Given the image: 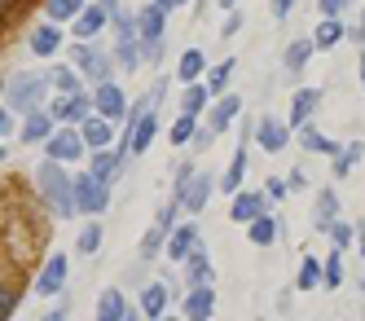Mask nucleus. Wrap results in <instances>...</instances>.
I'll list each match as a JSON object with an SVG mask.
<instances>
[{
    "label": "nucleus",
    "mask_w": 365,
    "mask_h": 321,
    "mask_svg": "<svg viewBox=\"0 0 365 321\" xmlns=\"http://www.w3.org/2000/svg\"><path fill=\"white\" fill-rule=\"evenodd\" d=\"M194 176H198V168H194V163H180V168H176V180H172V203L185 207V194H190Z\"/></svg>",
    "instance_id": "72a5a7b5"
},
{
    "label": "nucleus",
    "mask_w": 365,
    "mask_h": 321,
    "mask_svg": "<svg viewBox=\"0 0 365 321\" xmlns=\"http://www.w3.org/2000/svg\"><path fill=\"white\" fill-rule=\"evenodd\" d=\"M317 282L326 286V264H322L317 255H304V264H299V277H295V286H299V290H317Z\"/></svg>",
    "instance_id": "b1692460"
},
{
    "label": "nucleus",
    "mask_w": 365,
    "mask_h": 321,
    "mask_svg": "<svg viewBox=\"0 0 365 321\" xmlns=\"http://www.w3.org/2000/svg\"><path fill=\"white\" fill-rule=\"evenodd\" d=\"M71 62L80 66L97 88H101V84H115V79H110V66H115L110 53H101V49H93V44H75V49H71Z\"/></svg>",
    "instance_id": "7ed1b4c3"
},
{
    "label": "nucleus",
    "mask_w": 365,
    "mask_h": 321,
    "mask_svg": "<svg viewBox=\"0 0 365 321\" xmlns=\"http://www.w3.org/2000/svg\"><path fill=\"white\" fill-rule=\"evenodd\" d=\"M212 141H216V132H212V128H198V137H194V150H212Z\"/></svg>",
    "instance_id": "3c124183"
},
{
    "label": "nucleus",
    "mask_w": 365,
    "mask_h": 321,
    "mask_svg": "<svg viewBox=\"0 0 365 321\" xmlns=\"http://www.w3.org/2000/svg\"><path fill=\"white\" fill-rule=\"evenodd\" d=\"M44 150H48V158H53V163H75V158H80L88 146H84V132H80V128H62Z\"/></svg>",
    "instance_id": "423d86ee"
},
{
    "label": "nucleus",
    "mask_w": 365,
    "mask_h": 321,
    "mask_svg": "<svg viewBox=\"0 0 365 321\" xmlns=\"http://www.w3.org/2000/svg\"><path fill=\"white\" fill-rule=\"evenodd\" d=\"M163 321H176V317H163Z\"/></svg>",
    "instance_id": "e2e57ef3"
},
{
    "label": "nucleus",
    "mask_w": 365,
    "mask_h": 321,
    "mask_svg": "<svg viewBox=\"0 0 365 321\" xmlns=\"http://www.w3.org/2000/svg\"><path fill=\"white\" fill-rule=\"evenodd\" d=\"M238 111H242V97H220V101H216V111H212V119H207V128H212L216 137H220V132H225L233 119H238Z\"/></svg>",
    "instance_id": "6ab92c4d"
},
{
    "label": "nucleus",
    "mask_w": 365,
    "mask_h": 321,
    "mask_svg": "<svg viewBox=\"0 0 365 321\" xmlns=\"http://www.w3.org/2000/svg\"><path fill=\"white\" fill-rule=\"evenodd\" d=\"M185 269H190V290H202V286H212V255H207L202 247L190 255V264H185Z\"/></svg>",
    "instance_id": "4be33fe9"
},
{
    "label": "nucleus",
    "mask_w": 365,
    "mask_h": 321,
    "mask_svg": "<svg viewBox=\"0 0 365 321\" xmlns=\"http://www.w3.org/2000/svg\"><path fill=\"white\" fill-rule=\"evenodd\" d=\"M154 132H159V111H150V115L133 128V137H128V150H133V154H145L150 141H154Z\"/></svg>",
    "instance_id": "5701e85b"
},
{
    "label": "nucleus",
    "mask_w": 365,
    "mask_h": 321,
    "mask_svg": "<svg viewBox=\"0 0 365 321\" xmlns=\"http://www.w3.org/2000/svg\"><path fill=\"white\" fill-rule=\"evenodd\" d=\"M344 251H334L330 260H326V290H334V286H344V260H339Z\"/></svg>",
    "instance_id": "79ce46f5"
},
{
    "label": "nucleus",
    "mask_w": 365,
    "mask_h": 321,
    "mask_svg": "<svg viewBox=\"0 0 365 321\" xmlns=\"http://www.w3.org/2000/svg\"><path fill=\"white\" fill-rule=\"evenodd\" d=\"M212 190H216V180L207 176V172H198V176H194V185H190V194H185V211H202V207H207V198H212Z\"/></svg>",
    "instance_id": "a878e982"
},
{
    "label": "nucleus",
    "mask_w": 365,
    "mask_h": 321,
    "mask_svg": "<svg viewBox=\"0 0 365 321\" xmlns=\"http://www.w3.org/2000/svg\"><path fill=\"white\" fill-rule=\"evenodd\" d=\"M48 79H53V84L62 88V97H80V75H75V71H66V66H58L53 75H48Z\"/></svg>",
    "instance_id": "4c0bfd02"
},
{
    "label": "nucleus",
    "mask_w": 365,
    "mask_h": 321,
    "mask_svg": "<svg viewBox=\"0 0 365 321\" xmlns=\"http://www.w3.org/2000/svg\"><path fill=\"white\" fill-rule=\"evenodd\" d=\"M242 176H247V146H238V150H233V163H229V172H225V190L233 194V198H238L242 194Z\"/></svg>",
    "instance_id": "393cba45"
},
{
    "label": "nucleus",
    "mask_w": 365,
    "mask_h": 321,
    "mask_svg": "<svg viewBox=\"0 0 365 321\" xmlns=\"http://www.w3.org/2000/svg\"><path fill=\"white\" fill-rule=\"evenodd\" d=\"M75 203H80V211H88V216H101V211L110 207V190L93 172L88 176H75Z\"/></svg>",
    "instance_id": "20e7f679"
},
{
    "label": "nucleus",
    "mask_w": 365,
    "mask_h": 321,
    "mask_svg": "<svg viewBox=\"0 0 365 321\" xmlns=\"http://www.w3.org/2000/svg\"><path fill=\"white\" fill-rule=\"evenodd\" d=\"M119 163H123L119 154L101 150V154H93V176H97V180H101V185H106V190H110V180L119 176Z\"/></svg>",
    "instance_id": "cd10ccee"
},
{
    "label": "nucleus",
    "mask_w": 365,
    "mask_h": 321,
    "mask_svg": "<svg viewBox=\"0 0 365 321\" xmlns=\"http://www.w3.org/2000/svg\"><path fill=\"white\" fill-rule=\"evenodd\" d=\"M356 247H361V255H365V220H361V243H356Z\"/></svg>",
    "instance_id": "bf43d9fd"
},
{
    "label": "nucleus",
    "mask_w": 365,
    "mask_h": 321,
    "mask_svg": "<svg viewBox=\"0 0 365 321\" xmlns=\"http://www.w3.org/2000/svg\"><path fill=\"white\" fill-rule=\"evenodd\" d=\"M255 141L264 146L269 154H277L286 141H291V128H286V123H277V119H259V132H255Z\"/></svg>",
    "instance_id": "2eb2a0df"
},
{
    "label": "nucleus",
    "mask_w": 365,
    "mask_h": 321,
    "mask_svg": "<svg viewBox=\"0 0 365 321\" xmlns=\"http://www.w3.org/2000/svg\"><path fill=\"white\" fill-rule=\"evenodd\" d=\"M159 251H168V233H163V229H150V233L141 238V260H154Z\"/></svg>",
    "instance_id": "58836bf2"
},
{
    "label": "nucleus",
    "mask_w": 365,
    "mask_h": 321,
    "mask_svg": "<svg viewBox=\"0 0 365 321\" xmlns=\"http://www.w3.org/2000/svg\"><path fill=\"white\" fill-rule=\"evenodd\" d=\"M220 5H225V9H233V5H238V0H220Z\"/></svg>",
    "instance_id": "052dcab7"
},
{
    "label": "nucleus",
    "mask_w": 365,
    "mask_h": 321,
    "mask_svg": "<svg viewBox=\"0 0 365 321\" xmlns=\"http://www.w3.org/2000/svg\"><path fill=\"white\" fill-rule=\"evenodd\" d=\"M317 101H322V88H299L291 97V123L295 128H308V115L317 111Z\"/></svg>",
    "instance_id": "dca6fc26"
},
{
    "label": "nucleus",
    "mask_w": 365,
    "mask_h": 321,
    "mask_svg": "<svg viewBox=\"0 0 365 321\" xmlns=\"http://www.w3.org/2000/svg\"><path fill=\"white\" fill-rule=\"evenodd\" d=\"M194 137H198L194 115H176V123H172V132H168V141H172V146H190Z\"/></svg>",
    "instance_id": "473e14b6"
},
{
    "label": "nucleus",
    "mask_w": 365,
    "mask_h": 321,
    "mask_svg": "<svg viewBox=\"0 0 365 321\" xmlns=\"http://www.w3.org/2000/svg\"><path fill=\"white\" fill-rule=\"evenodd\" d=\"M44 88H48V79L36 75V71L9 75V84H5V111H14V115H36L40 101H44Z\"/></svg>",
    "instance_id": "f03ea898"
},
{
    "label": "nucleus",
    "mask_w": 365,
    "mask_h": 321,
    "mask_svg": "<svg viewBox=\"0 0 365 321\" xmlns=\"http://www.w3.org/2000/svg\"><path fill=\"white\" fill-rule=\"evenodd\" d=\"M242 31V14H229V22H225V36H238Z\"/></svg>",
    "instance_id": "603ef678"
},
{
    "label": "nucleus",
    "mask_w": 365,
    "mask_h": 321,
    "mask_svg": "<svg viewBox=\"0 0 365 321\" xmlns=\"http://www.w3.org/2000/svg\"><path fill=\"white\" fill-rule=\"evenodd\" d=\"M259 216H269V194H259V190L238 194L229 207V220H238V225H255Z\"/></svg>",
    "instance_id": "0eeeda50"
},
{
    "label": "nucleus",
    "mask_w": 365,
    "mask_h": 321,
    "mask_svg": "<svg viewBox=\"0 0 365 321\" xmlns=\"http://www.w3.org/2000/svg\"><path fill=\"white\" fill-rule=\"evenodd\" d=\"M93 101H97V115H101V119H110V123L123 115V93H119L115 84H101V88L93 93Z\"/></svg>",
    "instance_id": "f3484780"
},
{
    "label": "nucleus",
    "mask_w": 365,
    "mask_h": 321,
    "mask_svg": "<svg viewBox=\"0 0 365 321\" xmlns=\"http://www.w3.org/2000/svg\"><path fill=\"white\" fill-rule=\"evenodd\" d=\"M202 66H207L202 53H198V49H185V53H180V62H176V75L185 79V84H194V79L202 75Z\"/></svg>",
    "instance_id": "c756f323"
},
{
    "label": "nucleus",
    "mask_w": 365,
    "mask_h": 321,
    "mask_svg": "<svg viewBox=\"0 0 365 321\" xmlns=\"http://www.w3.org/2000/svg\"><path fill=\"white\" fill-rule=\"evenodd\" d=\"M312 49H317L312 40H295L291 49H286V71H304V62L312 58Z\"/></svg>",
    "instance_id": "e433bc0d"
},
{
    "label": "nucleus",
    "mask_w": 365,
    "mask_h": 321,
    "mask_svg": "<svg viewBox=\"0 0 365 321\" xmlns=\"http://www.w3.org/2000/svg\"><path fill=\"white\" fill-rule=\"evenodd\" d=\"M291 9H295V0H269V14H273L277 22H286V18H291Z\"/></svg>",
    "instance_id": "de8ad7c7"
},
{
    "label": "nucleus",
    "mask_w": 365,
    "mask_h": 321,
    "mask_svg": "<svg viewBox=\"0 0 365 321\" xmlns=\"http://www.w3.org/2000/svg\"><path fill=\"white\" fill-rule=\"evenodd\" d=\"M106 9H101V5H93V9H84L80 18H75V36H80V40H93V36H101V31H106Z\"/></svg>",
    "instance_id": "a211bd4d"
},
{
    "label": "nucleus",
    "mask_w": 365,
    "mask_h": 321,
    "mask_svg": "<svg viewBox=\"0 0 365 321\" xmlns=\"http://www.w3.org/2000/svg\"><path fill=\"white\" fill-rule=\"evenodd\" d=\"M339 225V194L334 190H322L317 194V211H312V229L317 233H330Z\"/></svg>",
    "instance_id": "9b49d317"
},
{
    "label": "nucleus",
    "mask_w": 365,
    "mask_h": 321,
    "mask_svg": "<svg viewBox=\"0 0 365 321\" xmlns=\"http://www.w3.org/2000/svg\"><path fill=\"white\" fill-rule=\"evenodd\" d=\"M330 238H334V251H348V247H352V225L339 220V225L330 229Z\"/></svg>",
    "instance_id": "c03bdc74"
},
{
    "label": "nucleus",
    "mask_w": 365,
    "mask_h": 321,
    "mask_svg": "<svg viewBox=\"0 0 365 321\" xmlns=\"http://www.w3.org/2000/svg\"><path fill=\"white\" fill-rule=\"evenodd\" d=\"M233 66H238V62H225V66H216L212 75H207V93H225V84H229V75H233Z\"/></svg>",
    "instance_id": "a19ab883"
},
{
    "label": "nucleus",
    "mask_w": 365,
    "mask_h": 321,
    "mask_svg": "<svg viewBox=\"0 0 365 321\" xmlns=\"http://www.w3.org/2000/svg\"><path fill=\"white\" fill-rule=\"evenodd\" d=\"M44 9H48L53 22H66V18H80L88 5H84V0H44Z\"/></svg>",
    "instance_id": "2f4dec72"
},
{
    "label": "nucleus",
    "mask_w": 365,
    "mask_h": 321,
    "mask_svg": "<svg viewBox=\"0 0 365 321\" xmlns=\"http://www.w3.org/2000/svg\"><path fill=\"white\" fill-rule=\"evenodd\" d=\"M299 146L308 150V154H344V146H334L330 137H322V132H317V123H308V128H299Z\"/></svg>",
    "instance_id": "aec40b11"
},
{
    "label": "nucleus",
    "mask_w": 365,
    "mask_h": 321,
    "mask_svg": "<svg viewBox=\"0 0 365 321\" xmlns=\"http://www.w3.org/2000/svg\"><path fill=\"white\" fill-rule=\"evenodd\" d=\"M97 5H101V9H106V14H110V18H115V14H119V0H97Z\"/></svg>",
    "instance_id": "4d7b16f0"
},
{
    "label": "nucleus",
    "mask_w": 365,
    "mask_h": 321,
    "mask_svg": "<svg viewBox=\"0 0 365 321\" xmlns=\"http://www.w3.org/2000/svg\"><path fill=\"white\" fill-rule=\"evenodd\" d=\"M176 207H180V203H168V207L159 211V220H154V229H163L168 238H172V229H176Z\"/></svg>",
    "instance_id": "a18cd8bd"
},
{
    "label": "nucleus",
    "mask_w": 365,
    "mask_h": 321,
    "mask_svg": "<svg viewBox=\"0 0 365 321\" xmlns=\"http://www.w3.org/2000/svg\"><path fill=\"white\" fill-rule=\"evenodd\" d=\"M277 229H282V225H277L273 216H259V220L251 225V243H255V247H273V238H277Z\"/></svg>",
    "instance_id": "c9c22d12"
},
{
    "label": "nucleus",
    "mask_w": 365,
    "mask_h": 321,
    "mask_svg": "<svg viewBox=\"0 0 365 321\" xmlns=\"http://www.w3.org/2000/svg\"><path fill=\"white\" fill-rule=\"evenodd\" d=\"M14 308H18V286H5V300H0V321L14 317Z\"/></svg>",
    "instance_id": "49530a36"
},
{
    "label": "nucleus",
    "mask_w": 365,
    "mask_h": 321,
    "mask_svg": "<svg viewBox=\"0 0 365 321\" xmlns=\"http://www.w3.org/2000/svg\"><path fill=\"white\" fill-rule=\"evenodd\" d=\"M93 111H97V101L80 93V97H58V101H53V111H48V115H53V119H66V128H75V123L84 128V123L93 119Z\"/></svg>",
    "instance_id": "39448f33"
},
{
    "label": "nucleus",
    "mask_w": 365,
    "mask_h": 321,
    "mask_svg": "<svg viewBox=\"0 0 365 321\" xmlns=\"http://www.w3.org/2000/svg\"><path fill=\"white\" fill-rule=\"evenodd\" d=\"M198 251V229L194 225H176L168 238V260L172 264H190V255Z\"/></svg>",
    "instance_id": "6e6552de"
},
{
    "label": "nucleus",
    "mask_w": 365,
    "mask_h": 321,
    "mask_svg": "<svg viewBox=\"0 0 365 321\" xmlns=\"http://www.w3.org/2000/svg\"><path fill=\"white\" fill-rule=\"evenodd\" d=\"M66 286V255H48V264L36 277V295H62Z\"/></svg>",
    "instance_id": "1a4fd4ad"
},
{
    "label": "nucleus",
    "mask_w": 365,
    "mask_h": 321,
    "mask_svg": "<svg viewBox=\"0 0 365 321\" xmlns=\"http://www.w3.org/2000/svg\"><path fill=\"white\" fill-rule=\"evenodd\" d=\"M36 190L44 194V203L58 211V216H75L80 211V203H75V176L53 163V158H44V163L36 168Z\"/></svg>",
    "instance_id": "f257e3e1"
},
{
    "label": "nucleus",
    "mask_w": 365,
    "mask_h": 321,
    "mask_svg": "<svg viewBox=\"0 0 365 321\" xmlns=\"http://www.w3.org/2000/svg\"><path fill=\"white\" fill-rule=\"evenodd\" d=\"M62 49V31H58V22H44L31 31V53L36 58H53V53Z\"/></svg>",
    "instance_id": "ddd939ff"
},
{
    "label": "nucleus",
    "mask_w": 365,
    "mask_h": 321,
    "mask_svg": "<svg viewBox=\"0 0 365 321\" xmlns=\"http://www.w3.org/2000/svg\"><path fill=\"white\" fill-rule=\"evenodd\" d=\"M150 5H159V9L168 14V9H180V5H185V0H150Z\"/></svg>",
    "instance_id": "5fc2aeb1"
},
{
    "label": "nucleus",
    "mask_w": 365,
    "mask_h": 321,
    "mask_svg": "<svg viewBox=\"0 0 365 321\" xmlns=\"http://www.w3.org/2000/svg\"><path fill=\"white\" fill-rule=\"evenodd\" d=\"M9 132H14V111L0 115V137H9Z\"/></svg>",
    "instance_id": "864d4df0"
},
{
    "label": "nucleus",
    "mask_w": 365,
    "mask_h": 321,
    "mask_svg": "<svg viewBox=\"0 0 365 321\" xmlns=\"http://www.w3.org/2000/svg\"><path fill=\"white\" fill-rule=\"evenodd\" d=\"M66 317H71V308H66V304H62V308H53V312H48V317H44V321H66Z\"/></svg>",
    "instance_id": "6e6d98bb"
},
{
    "label": "nucleus",
    "mask_w": 365,
    "mask_h": 321,
    "mask_svg": "<svg viewBox=\"0 0 365 321\" xmlns=\"http://www.w3.org/2000/svg\"><path fill=\"white\" fill-rule=\"evenodd\" d=\"M141 317H145L141 308H128V317H123V321H141Z\"/></svg>",
    "instance_id": "13d9d810"
},
{
    "label": "nucleus",
    "mask_w": 365,
    "mask_h": 321,
    "mask_svg": "<svg viewBox=\"0 0 365 321\" xmlns=\"http://www.w3.org/2000/svg\"><path fill=\"white\" fill-rule=\"evenodd\" d=\"M207 101H212L207 84H190V88H185V97H180V115H198Z\"/></svg>",
    "instance_id": "f704fd0d"
},
{
    "label": "nucleus",
    "mask_w": 365,
    "mask_h": 321,
    "mask_svg": "<svg viewBox=\"0 0 365 321\" xmlns=\"http://www.w3.org/2000/svg\"><path fill=\"white\" fill-rule=\"evenodd\" d=\"M58 132H53V115L48 111H36V115H27V123H22V141L27 146H48Z\"/></svg>",
    "instance_id": "9d476101"
},
{
    "label": "nucleus",
    "mask_w": 365,
    "mask_h": 321,
    "mask_svg": "<svg viewBox=\"0 0 365 321\" xmlns=\"http://www.w3.org/2000/svg\"><path fill=\"white\" fill-rule=\"evenodd\" d=\"M344 36H348V26L339 22V18H326V22L317 26V36H312V44H317V49H334Z\"/></svg>",
    "instance_id": "c85d7f7f"
},
{
    "label": "nucleus",
    "mask_w": 365,
    "mask_h": 321,
    "mask_svg": "<svg viewBox=\"0 0 365 321\" xmlns=\"http://www.w3.org/2000/svg\"><path fill=\"white\" fill-rule=\"evenodd\" d=\"M361 154H365V141H352V146H344V154L334 158V176L344 180V176H352V168L361 163Z\"/></svg>",
    "instance_id": "7c9ffc66"
},
{
    "label": "nucleus",
    "mask_w": 365,
    "mask_h": 321,
    "mask_svg": "<svg viewBox=\"0 0 365 321\" xmlns=\"http://www.w3.org/2000/svg\"><path fill=\"white\" fill-rule=\"evenodd\" d=\"M348 5H352V0H322V14H326V18H339Z\"/></svg>",
    "instance_id": "8fccbe9b"
},
{
    "label": "nucleus",
    "mask_w": 365,
    "mask_h": 321,
    "mask_svg": "<svg viewBox=\"0 0 365 321\" xmlns=\"http://www.w3.org/2000/svg\"><path fill=\"white\" fill-rule=\"evenodd\" d=\"M119 62H123V71H137L145 62L141 49H137V40H119Z\"/></svg>",
    "instance_id": "ea45409f"
},
{
    "label": "nucleus",
    "mask_w": 365,
    "mask_h": 321,
    "mask_svg": "<svg viewBox=\"0 0 365 321\" xmlns=\"http://www.w3.org/2000/svg\"><path fill=\"white\" fill-rule=\"evenodd\" d=\"M361 84H365V58H361Z\"/></svg>",
    "instance_id": "680f3d73"
},
{
    "label": "nucleus",
    "mask_w": 365,
    "mask_h": 321,
    "mask_svg": "<svg viewBox=\"0 0 365 321\" xmlns=\"http://www.w3.org/2000/svg\"><path fill=\"white\" fill-rule=\"evenodd\" d=\"M264 194H269V203H273V198H286V194H291V185H286L282 176H273V180H269V190H264Z\"/></svg>",
    "instance_id": "09e8293b"
},
{
    "label": "nucleus",
    "mask_w": 365,
    "mask_h": 321,
    "mask_svg": "<svg viewBox=\"0 0 365 321\" xmlns=\"http://www.w3.org/2000/svg\"><path fill=\"white\" fill-rule=\"evenodd\" d=\"M75 247H80V255H93V251L101 247V225H88V229L80 233V243H75Z\"/></svg>",
    "instance_id": "37998d69"
},
{
    "label": "nucleus",
    "mask_w": 365,
    "mask_h": 321,
    "mask_svg": "<svg viewBox=\"0 0 365 321\" xmlns=\"http://www.w3.org/2000/svg\"><path fill=\"white\" fill-rule=\"evenodd\" d=\"M212 312H216V290L212 286L185 295V321H212Z\"/></svg>",
    "instance_id": "f8f14e48"
},
{
    "label": "nucleus",
    "mask_w": 365,
    "mask_h": 321,
    "mask_svg": "<svg viewBox=\"0 0 365 321\" xmlns=\"http://www.w3.org/2000/svg\"><path fill=\"white\" fill-rule=\"evenodd\" d=\"M163 308H168V286L150 282V286L141 290V312H145V317H159V321H163Z\"/></svg>",
    "instance_id": "bb28decb"
},
{
    "label": "nucleus",
    "mask_w": 365,
    "mask_h": 321,
    "mask_svg": "<svg viewBox=\"0 0 365 321\" xmlns=\"http://www.w3.org/2000/svg\"><path fill=\"white\" fill-rule=\"evenodd\" d=\"M80 132H84V146H88V150H97V154H101V150H110V119L93 115Z\"/></svg>",
    "instance_id": "412c9836"
},
{
    "label": "nucleus",
    "mask_w": 365,
    "mask_h": 321,
    "mask_svg": "<svg viewBox=\"0 0 365 321\" xmlns=\"http://www.w3.org/2000/svg\"><path fill=\"white\" fill-rule=\"evenodd\" d=\"M128 317V304H123V290L119 286H106L97 300V321H123Z\"/></svg>",
    "instance_id": "4468645a"
}]
</instances>
